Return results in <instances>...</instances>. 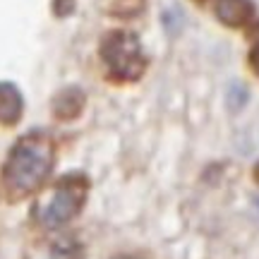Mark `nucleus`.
Returning <instances> with one entry per match:
<instances>
[{"mask_svg":"<svg viewBox=\"0 0 259 259\" xmlns=\"http://www.w3.org/2000/svg\"><path fill=\"white\" fill-rule=\"evenodd\" d=\"M53 168V144L46 135H27L12 147L5 163V183L12 192H34Z\"/></svg>","mask_w":259,"mask_h":259,"instance_id":"f257e3e1","label":"nucleus"},{"mask_svg":"<svg viewBox=\"0 0 259 259\" xmlns=\"http://www.w3.org/2000/svg\"><path fill=\"white\" fill-rule=\"evenodd\" d=\"M87 190H89V183H87V178L82 173H70V176L60 178L56 187L46 197L38 199L36 221L44 228H60V226H65L84 206Z\"/></svg>","mask_w":259,"mask_h":259,"instance_id":"f03ea898","label":"nucleus"},{"mask_svg":"<svg viewBox=\"0 0 259 259\" xmlns=\"http://www.w3.org/2000/svg\"><path fill=\"white\" fill-rule=\"evenodd\" d=\"M101 58L106 67L118 79H139L144 67H147V58H144L142 44L130 31H111V34H106L101 41Z\"/></svg>","mask_w":259,"mask_h":259,"instance_id":"7ed1b4c3","label":"nucleus"},{"mask_svg":"<svg viewBox=\"0 0 259 259\" xmlns=\"http://www.w3.org/2000/svg\"><path fill=\"white\" fill-rule=\"evenodd\" d=\"M82 245L72 235H53L31 247L27 259H79Z\"/></svg>","mask_w":259,"mask_h":259,"instance_id":"20e7f679","label":"nucleus"},{"mask_svg":"<svg viewBox=\"0 0 259 259\" xmlns=\"http://www.w3.org/2000/svg\"><path fill=\"white\" fill-rule=\"evenodd\" d=\"M252 12L254 8L250 0H216V15L223 24L240 27L252 17Z\"/></svg>","mask_w":259,"mask_h":259,"instance_id":"39448f33","label":"nucleus"},{"mask_svg":"<svg viewBox=\"0 0 259 259\" xmlns=\"http://www.w3.org/2000/svg\"><path fill=\"white\" fill-rule=\"evenodd\" d=\"M22 113V99L12 84H0V122H15Z\"/></svg>","mask_w":259,"mask_h":259,"instance_id":"423d86ee","label":"nucleus"},{"mask_svg":"<svg viewBox=\"0 0 259 259\" xmlns=\"http://www.w3.org/2000/svg\"><path fill=\"white\" fill-rule=\"evenodd\" d=\"M82 106H84V96L79 89H65L56 99L58 118H72V115H77L82 111Z\"/></svg>","mask_w":259,"mask_h":259,"instance_id":"0eeeda50","label":"nucleus"},{"mask_svg":"<svg viewBox=\"0 0 259 259\" xmlns=\"http://www.w3.org/2000/svg\"><path fill=\"white\" fill-rule=\"evenodd\" d=\"M226 103H228L231 111H240L242 106L247 103V89L238 82L231 84V87H228V94H226Z\"/></svg>","mask_w":259,"mask_h":259,"instance_id":"6e6552de","label":"nucleus"},{"mask_svg":"<svg viewBox=\"0 0 259 259\" xmlns=\"http://www.w3.org/2000/svg\"><path fill=\"white\" fill-rule=\"evenodd\" d=\"M250 65H252V67H254V72L259 74V46H257V48H254V51H252V53H250Z\"/></svg>","mask_w":259,"mask_h":259,"instance_id":"1a4fd4ad","label":"nucleus"},{"mask_svg":"<svg viewBox=\"0 0 259 259\" xmlns=\"http://www.w3.org/2000/svg\"><path fill=\"white\" fill-rule=\"evenodd\" d=\"M254 180L259 183V161H257V166H254Z\"/></svg>","mask_w":259,"mask_h":259,"instance_id":"9d476101","label":"nucleus"},{"mask_svg":"<svg viewBox=\"0 0 259 259\" xmlns=\"http://www.w3.org/2000/svg\"><path fill=\"white\" fill-rule=\"evenodd\" d=\"M115 259H137V257H127V254H122V257H115Z\"/></svg>","mask_w":259,"mask_h":259,"instance_id":"9b49d317","label":"nucleus"}]
</instances>
